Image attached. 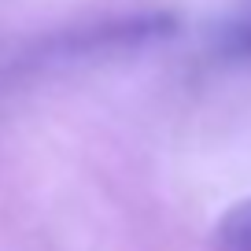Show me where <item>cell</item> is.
<instances>
[{
	"mask_svg": "<svg viewBox=\"0 0 251 251\" xmlns=\"http://www.w3.org/2000/svg\"><path fill=\"white\" fill-rule=\"evenodd\" d=\"M214 251H251V196L233 203L211 229Z\"/></svg>",
	"mask_w": 251,
	"mask_h": 251,
	"instance_id": "1",
	"label": "cell"
},
{
	"mask_svg": "<svg viewBox=\"0 0 251 251\" xmlns=\"http://www.w3.org/2000/svg\"><path fill=\"white\" fill-rule=\"evenodd\" d=\"M236 48H244V52H251V26H248V30H240V37H236Z\"/></svg>",
	"mask_w": 251,
	"mask_h": 251,
	"instance_id": "2",
	"label": "cell"
}]
</instances>
